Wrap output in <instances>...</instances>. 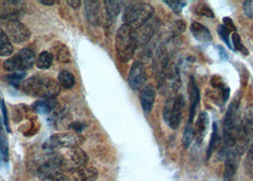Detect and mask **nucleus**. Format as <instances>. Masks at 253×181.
I'll list each match as a JSON object with an SVG mask.
<instances>
[{
	"label": "nucleus",
	"mask_w": 253,
	"mask_h": 181,
	"mask_svg": "<svg viewBox=\"0 0 253 181\" xmlns=\"http://www.w3.org/2000/svg\"><path fill=\"white\" fill-rule=\"evenodd\" d=\"M239 101L234 99L228 108L224 119L223 126V138H222V148L219 151L220 159L226 158L228 152L232 150L235 146L237 139V133L239 126Z\"/></svg>",
	"instance_id": "f257e3e1"
},
{
	"label": "nucleus",
	"mask_w": 253,
	"mask_h": 181,
	"mask_svg": "<svg viewBox=\"0 0 253 181\" xmlns=\"http://www.w3.org/2000/svg\"><path fill=\"white\" fill-rule=\"evenodd\" d=\"M21 90L31 96L52 99L59 94L60 86L53 78L37 75L24 81Z\"/></svg>",
	"instance_id": "f03ea898"
},
{
	"label": "nucleus",
	"mask_w": 253,
	"mask_h": 181,
	"mask_svg": "<svg viewBox=\"0 0 253 181\" xmlns=\"http://www.w3.org/2000/svg\"><path fill=\"white\" fill-rule=\"evenodd\" d=\"M138 46L136 31L126 24L117 30L115 36V50L118 59L126 63L134 55Z\"/></svg>",
	"instance_id": "7ed1b4c3"
},
{
	"label": "nucleus",
	"mask_w": 253,
	"mask_h": 181,
	"mask_svg": "<svg viewBox=\"0 0 253 181\" xmlns=\"http://www.w3.org/2000/svg\"><path fill=\"white\" fill-rule=\"evenodd\" d=\"M154 15V9L151 4L137 2L126 6L123 13L124 24L133 28L135 31L149 22Z\"/></svg>",
	"instance_id": "20e7f679"
},
{
	"label": "nucleus",
	"mask_w": 253,
	"mask_h": 181,
	"mask_svg": "<svg viewBox=\"0 0 253 181\" xmlns=\"http://www.w3.org/2000/svg\"><path fill=\"white\" fill-rule=\"evenodd\" d=\"M253 141V104L249 105L240 119L237 139L234 146L235 152L242 155Z\"/></svg>",
	"instance_id": "39448f33"
},
{
	"label": "nucleus",
	"mask_w": 253,
	"mask_h": 181,
	"mask_svg": "<svg viewBox=\"0 0 253 181\" xmlns=\"http://www.w3.org/2000/svg\"><path fill=\"white\" fill-rule=\"evenodd\" d=\"M84 140L85 138L79 134L60 133L51 136V137L44 143L43 148L48 154H50L53 152H57V150L63 148H79V146L84 143Z\"/></svg>",
	"instance_id": "423d86ee"
},
{
	"label": "nucleus",
	"mask_w": 253,
	"mask_h": 181,
	"mask_svg": "<svg viewBox=\"0 0 253 181\" xmlns=\"http://www.w3.org/2000/svg\"><path fill=\"white\" fill-rule=\"evenodd\" d=\"M61 155V170L68 174H72L87 167L88 155L80 148L68 149Z\"/></svg>",
	"instance_id": "0eeeda50"
},
{
	"label": "nucleus",
	"mask_w": 253,
	"mask_h": 181,
	"mask_svg": "<svg viewBox=\"0 0 253 181\" xmlns=\"http://www.w3.org/2000/svg\"><path fill=\"white\" fill-rule=\"evenodd\" d=\"M5 33L10 40L17 44L28 41L32 37V33L28 29V27L22 22L18 21L17 19L7 20V23L5 24Z\"/></svg>",
	"instance_id": "6e6552de"
},
{
	"label": "nucleus",
	"mask_w": 253,
	"mask_h": 181,
	"mask_svg": "<svg viewBox=\"0 0 253 181\" xmlns=\"http://www.w3.org/2000/svg\"><path fill=\"white\" fill-rule=\"evenodd\" d=\"M61 155L57 152L49 154V158L38 168V177L46 181L51 177L61 173Z\"/></svg>",
	"instance_id": "1a4fd4ad"
},
{
	"label": "nucleus",
	"mask_w": 253,
	"mask_h": 181,
	"mask_svg": "<svg viewBox=\"0 0 253 181\" xmlns=\"http://www.w3.org/2000/svg\"><path fill=\"white\" fill-rule=\"evenodd\" d=\"M147 81V74L144 65L141 62H134L128 73L127 82L132 90H139Z\"/></svg>",
	"instance_id": "9d476101"
},
{
	"label": "nucleus",
	"mask_w": 253,
	"mask_h": 181,
	"mask_svg": "<svg viewBox=\"0 0 253 181\" xmlns=\"http://www.w3.org/2000/svg\"><path fill=\"white\" fill-rule=\"evenodd\" d=\"M185 105H186L185 96L183 94H177L174 97L169 119L168 121V126L169 128L177 130L180 127L182 118H183V111H184Z\"/></svg>",
	"instance_id": "9b49d317"
},
{
	"label": "nucleus",
	"mask_w": 253,
	"mask_h": 181,
	"mask_svg": "<svg viewBox=\"0 0 253 181\" xmlns=\"http://www.w3.org/2000/svg\"><path fill=\"white\" fill-rule=\"evenodd\" d=\"M159 27H160L159 18L152 17L149 22H147L144 26L138 29V31H136L138 44L141 46L147 45L151 41V39L154 37Z\"/></svg>",
	"instance_id": "f8f14e48"
},
{
	"label": "nucleus",
	"mask_w": 253,
	"mask_h": 181,
	"mask_svg": "<svg viewBox=\"0 0 253 181\" xmlns=\"http://www.w3.org/2000/svg\"><path fill=\"white\" fill-rule=\"evenodd\" d=\"M239 156L234 149L230 150L225 158L224 181H234V178L239 166Z\"/></svg>",
	"instance_id": "ddd939ff"
},
{
	"label": "nucleus",
	"mask_w": 253,
	"mask_h": 181,
	"mask_svg": "<svg viewBox=\"0 0 253 181\" xmlns=\"http://www.w3.org/2000/svg\"><path fill=\"white\" fill-rule=\"evenodd\" d=\"M21 1L0 2V17L7 20H15V17L22 12Z\"/></svg>",
	"instance_id": "4468645a"
},
{
	"label": "nucleus",
	"mask_w": 253,
	"mask_h": 181,
	"mask_svg": "<svg viewBox=\"0 0 253 181\" xmlns=\"http://www.w3.org/2000/svg\"><path fill=\"white\" fill-rule=\"evenodd\" d=\"M189 94H190V108L188 123L193 124L196 109L200 102V90L193 77L190 78V82H189Z\"/></svg>",
	"instance_id": "2eb2a0df"
},
{
	"label": "nucleus",
	"mask_w": 253,
	"mask_h": 181,
	"mask_svg": "<svg viewBox=\"0 0 253 181\" xmlns=\"http://www.w3.org/2000/svg\"><path fill=\"white\" fill-rule=\"evenodd\" d=\"M210 124V117L206 112H200L197 120L194 125V133H195V139L198 144H201L204 141Z\"/></svg>",
	"instance_id": "dca6fc26"
},
{
	"label": "nucleus",
	"mask_w": 253,
	"mask_h": 181,
	"mask_svg": "<svg viewBox=\"0 0 253 181\" xmlns=\"http://www.w3.org/2000/svg\"><path fill=\"white\" fill-rule=\"evenodd\" d=\"M84 4H85V11H86V16L88 21L94 26L99 25V18H100L102 8L100 1L87 0V1H84Z\"/></svg>",
	"instance_id": "f3484780"
},
{
	"label": "nucleus",
	"mask_w": 253,
	"mask_h": 181,
	"mask_svg": "<svg viewBox=\"0 0 253 181\" xmlns=\"http://www.w3.org/2000/svg\"><path fill=\"white\" fill-rule=\"evenodd\" d=\"M155 101V90L152 85L145 86L140 92V102L143 111L146 114L151 113Z\"/></svg>",
	"instance_id": "a211bd4d"
},
{
	"label": "nucleus",
	"mask_w": 253,
	"mask_h": 181,
	"mask_svg": "<svg viewBox=\"0 0 253 181\" xmlns=\"http://www.w3.org/2000/svg\"><path fill=\"white\" fill-rule=\"evenodd\" d=\"M97 178L98 171L94 167H85L68 176L69 181H94Z\"/></svg>",
	"instance_id": "6ab92c4d"
},
{
	"label": "nucleus",
	"mask_w": 253,
	"mask_h": 181,
	"mask_svg": "<svg viewBox=\"0 0 253 181\" xmlns=\"http://www.w3.org/2000/svg\"><path fill=\"white\" fill-rule=\"evenodd\" d=\"M190 32L192 33L193 37L200 42L208 43L211 42L212 39V36L208 28L202 25L199 22L193 21L190 25Z\"/></svg>",
	"instance_id": "aec40b11"
},
{
	"label": "nucleus",
	"mask_w": 253,
	"mask_h": 181,
	"mask_svg": "<svg viewBox=\"0 0 253 181\" xmlns=\"http://www.w3.org/2000/svg\"><path fill=\"white\" fill-rule=\"evenodd\" d=\"M51 53L57 59L58 62L69 63L70 60H71V53H70L68 47L61 42H56L52 46V52Z\"/></svg>",
	"instance_id": "412c9836"
},
{
	"label": "nucleus",
	"mask_w": 253,
	"mask_h": 181,
	"mask_svg": "<svg viewBox=\"0 0 253 181\" xmlns=\"http://www.w3.org/2000/svg\"><path fill=\"white\" fill-rule=\"evenodd\" d=\"M13 52V46L6 33L0 28V55L10 56Z\"/></svg>",
	"instance_id": "4be33fe9"
},
{
	"label": "nucleus",
	"mask_w": 253,
	"mask_h": 181,
	"mask_svg": "<svg viewBox=\"0 0 253 181\" xmlns=\"http://www.w3.org/2000/svg\"><path fill=\"white\" fill-rule=\"evenodd\" d=\"M9 161V143L5 132L0 128V164Z\"/></svg>",
	"instance_id": "5701e85b"
},
{
	"label": "nucleus",
	"mask_w": 253,
	"mask_h": 181,
	"mask_svg": "<svg viewBox=\"0 0 253 181\" xmlns=\"http://www.w3.org/2000/svg\"><path fill=\"white\" fill-rule=\"evenodd\" d=\"M221 144V139L219 136V133H218V126L215 122L212 125V134H211V141L209 145V149L207 152V159L209 160L211 158V156L212 155V153L217 150V148L219 147V145Z\"/></svg>",
	"instance_id": "b1692460"
},
{
	"label": "nucleus",
	"mask_w": 253,
	"mask_h": 181,
	"mask_svg": "<svg viewBox=\"0 0 253 181\" xmlns=\"http://www.w3.org/2000/svg\"><path fill=\"white\" fill-rule=\"evenodd\" d=\"M76 79L73 74L68 71H61L58 75V84L64 89H72L75 86Z\"/></svg>",
	"instance_id": "393cba45"
},
{
	"label": "nucleus",
	"mask_w": 253,
	"mask_h": 181,
	"mask_svg": "<svg viewBox=\"0 0 253 181\" xmlns=\"http://www.w3.org/2000/svg\"><path fill=\"white\" fill-rule=\"evenodd\" d=\"M53 61L52 53L48 51H44L38 55L37 58V66L40 70H48L51 68Z\"/></svg>",
	"instance_id": "a878e982"
},
{
	"label": "nucleus",
	"mask_w": 253,
	"mask_h": 181,
	"mask_svg": "<svg viewBox=\"0 0 253 181\" xmlns=\"http://www.w3.org/2000/svg\"><path fill=\"white\" fill-rule=\"evenodd\" d=\"M18 54H19V56L21 57V59H22V61H23V63H24L26 71L29 70V69H31V68L34 66V64H35L36 60H37L36 53L33 52L32 50L27 49V48H24V49L20 50L19 52H18Z\"/></svg>",
	"instance_id": "bb28decb"
},
{
	"label": "nucleus",
	"mask_w": 253,
	"mask_h": 181,
	"mask_svg": "<svg viewBox=\"0 0 253 181\" xmlns=\"http://www.w3.org/2000/svg\"><path fill=\"white\" fill-rule=\"evenodd\" d=\"M195 138V133H194V126L191 123H187V126L184 131L183 137H182V144L185 149H188L190 144Z\"/></svg>",
	"instance_id": "cd10ccee"
},
{
	"label": "nucleus",
	"mask_w": 253,
	"mask_h": 181,
	"mask_svg": "<svg viewBox=\"0 0 253 181\" xmlns=\"http://www.w3.org/2000/svg\"><path fill=\"white\" fill-rule=\"evenodd\" d=\"M107 12L109 13V15L114 19L115 17H117L119 15V13L121 12V2L119 1H113V0H107L103 2Z\"/></svg>",
	"instance_id": "c85d7f7f"
},
{
	"label": "nucleus",
	"mask_w": 253,
	"mask_h": 181,
	"mask_svg": "<svg viewBox=\"0 0 253 181\" xmlns=\"http://www.w3.org/2000/svg\"><path fill=\"white\" fill-rule=\"evenodd\" d=\"M52 109H53V106L51 105L49 99L39 100L33 105V110L38 114H42V115L50 114Z\"/></svg>",
	"instance_id": "c756f323"
},
{
	"label": "nucleus",
	"mask_w": 253,
	"mask_h": 181,
	"mask_svg": "<svg viewBox=\"0 0 253 181\" xmlns=\"http://www.w3.org/2000/svg\"><path fill=\"white\" fill-rule=\"evenodd\" d=\"M245 172L249 178H253V142L248 149L247 155L245 158Z\"/></svg>",
	"instance_id": "7c9ffc66"
},
{
	"label": "nucleus",
	"mask_w": 253,
	"mask_h": 181,
	"mask_svg": "<svg viewBox=\"0 0 253 181\" xmlns=\"http://www.w3.org/2000/svg\"><path fill=\"white\" fill-rule=\"evenodd\" d=\"M231 44H232V47H233V51L235 50L237 52L243 53L244 55L249 54V50L242 43V39H241L240 35L238 33H234L231 36Z\"/></svg>",
	"instance_id": "2f4dec72"
},
{
	"label": "nucleus",
	"mask_w": 253,
	"mask_h": 181,
	"mask_svg": "<svg viewBox=\"0 0 253 181\" xmlns=\"http://www.w3.org/2000/svg\"><path fill=\"white\" fill-rule=\"evenodd\" d=\"M25 77V73H13V74H10L6 77V82H8L9 84H11L15 88H18L21 81L24 79Z\"/></svg>",
	"instance_id": "473e14b6"
},
{
	"label": "nucleus",
	"mask_w": 253,
	"mask_h": 181,
	"mask_svg": "<svg viewBox=\"0 0 253 181\" xmlns=\"http://www.w3.org/2000/svg\"><path fill=\"white\" fill-rule=\"evenodd\" d=\"M217 32H218L220 38L223 39V41L228 45V48L233 51V47H232V44L229 39H230V31L228 30V28H226L224 25H219L217 29Z\"/></svg>",
	"instance_id": "72a5a7b5"
},
{
	"label": "nucleus",
	"mask_w": 253,
	"mask_h": 181,
	"mask_svg": "<svg viewBox=\"0 0 253 181\" xmlns=\"http://www.w3.org/2000/svg\"><path fill=\"white\" fill-rule=\"evenodd\" d=\"M166 4L174 12V13H180L182 10L187 6V3L180 0H165Z\"/></svg>",
	"instance_id": "f704fd0d"
},
{
	"label": "nucleus",
	"mask_w": 253,
	"mask_h": 181,
	"mask_svg": "<svg viewBox=\"0 0 253 181\" xmlns=\"http://www.w3.org/2000/svg\"><path fill=\"white\" fill-rule=\"evenodd\" d=\"M173 95H169L164 105V110H163V117H164L165 122L168 124V121L169 119V116H170V112H171V108H172V104H173V100H174Z\"/></svg>",
	"instance_id": "c9c22d12"
},
{
	"label": "nucleus",
	"mask_w": 253,
	"mask_h": 181,
	"mask_svg": "<svg viewBox=\"0 0 253 181\" xmlns=\"http://www.w3.org/2000/svg\"><path fill=\"white\" fill-rule=\"evenodd\" d=\"M185 30H186V22H184L182 19L176 20L171 26V33L173 37H177L179 35L183 34Z\"/></svg>",
	"instance_id": "e433bc0d"
},
{
	"label": "nucleus",
	"mask_w": 253,
	"mask_h": 181,
	"mask_svg": "<svg viewBox=\"0 0 253 181\" xmlns=\"http://www.w3.org/2000/svg\"><path fill=\"white\" fill-rule=\"evenodd\" d=\"M196 12L198 14L206 16V17H209V18H214V16H215L214 13L212 12V10L206 4H199L197 6Z\"/></svg>",
	"instance_id": "4c0bfd02"
},
{
	"label": "nucleus",
	"mask_w": 253,
	"mask_h": 181,
	"mask_svg": "<svg viewBox=\"0 0 253 181\" xmlns=\"http://www.w3.org/2000/svg\"><path fill=\"white\" fill-rule=\"evenodd\" d=\"M0 109H1V112H2V115H3V122H4V125L7 129V132L10 133L11 130H10V124H9V117H8V110H7V106L5 104L4 99H0Z\"/></svg>",
	"instance_id": "58836bf2"
},
{
	"label": "nucleus",
	"mask_w": 253,
	"mask_h": 181,
	"mask_svg": "<svg viewBox=\"0 0 253 181\" xmlns=\"http://www.w3.org/2000/svg\"><path fill=\"white\" fill-rule=\"evenodd\" d=\"M243 10L248 17L253 19V0L245 1L243 5Z\"/></svg>",
	"instance_id": "ea45409f"
},
{
	"label": "nucleus",
	"mask_w": 253,
	"mask_h": 181,
	"mask_svg": "<svg viewBox=\"0 0 253 181\" xmlns=\"http://www.w3.org/2000/svg\"><path fill=\"white\" fill-rule=\"evenodd\" d=\"M223 22H224V26L226 27V28H228V30L231 32V31H236V27L234 25V23H233V21H232V19L231 18H229V17H224L223 18Z\"/></svg>",
	"instance_id": "a19ab883"
},
{
	"label": "nucleus",
	"mask_w": 253,
	"mask_h": 181,
	"mask_svg": "<svg viewBox=\"0 0 253 181\" xmlns=\"http://www.w3.org/2000/svg\"><path fill=\"white\" fill-rule=\"evenodd\" d=\"M70 128H72L73 130H75L77 134H79V133H81L83 130H84V124L83 123H81V122H74L71 126H70Z\"/></svg>",
	"instance_id": "79ce46f5"
},
{
	"label": "nucleus",
	"mask_w": 253,
	"mask_h": 181,
	"mask_svg": "<svg viewBox=\"0 0 253 181\" xmlns=\"http://www.w3.org/2000/svg\"><path fill=\"white\" fill-rule=\"evenodd\" d=\"M67 3L74 9H78L81 5V1H79V0H68Z\"/></svg>",
	"instance_id": "37998d69"
},
{
	"label": "nucleus",
	"mask_w": 253,
	"mask_h": 181,
	"mask_svg": "<svg viewBox=\"0 0 253 181\" xmlns=\"http://www.w3.org/2000/svg\"><path fill=\"white\" fill-rule=\"evenodd\" d=\"M39 3H41L45 6H52L55 3V1L54 0H40Z\"/></svg>",
	"instance_id": "c03bdc74"
}]
</instances>
